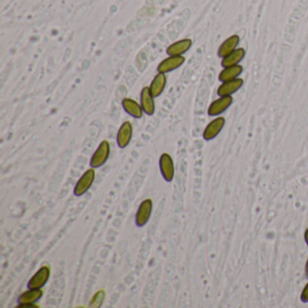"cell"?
Returning <instances> with one entry per match:
<instances>
[{"mask_svg": "<svg viewBox=\"0 0 308 308\" xmlns=\"http://www.w3.org/2000/svg\"><path fill=\"white\" fill-rule=\"evenodd\" d=\"M95 176H96V173H95L94 168H90L87 171H85L83 175L80 176V179L77 181L76 184L73 189V194L77 197H80V196L83 195L85 192H88L94 182Z\"/></svg>", "mask_w": 308, "mask_h": 308, "instance_id": "obj_1", "label": "cell"}, {"mask_svg": "<svg viewBox=\"0 0 308 308\" xmlns=\"http://www.w3.org/2000/svg\"><path fill=\"white\" fill-rule=\"evenodd\" d=\"M110 153V145L107 140L100 142L96 151L92 155L90 164L92 168H99L107 162Z\"/></svg>", "mask_w": 308, "mask_h": 308, "instance_id": "obj_2", "label": "cell"}, {"mask_svg": "<svg viewBox=\"0 0 308 308\" xmlns=\"http://www.w3.org/2000/svg\"><path fill=\"white\" fill-rule=\"evenodd\" d=\"M153 202L151 199H146L140 204L136 213V225L137 227H144L148 223L152 213Z\"/></svg>", "mask_w": 308, "mask_h": 308, "instance_id": "obj_3", "label": "cell"}, {"mask_svg": "<svg viewBox=\"0 0 308 308\" xmlns=\"http://www.w3.org/2000/svg\"><path fill=\"white\" fill-rule=\"evenodd\" d=\"M159 168L164 180L170 183L175 176V164L171 156L167 153L162 154L159 158Z\"/></svg>", "mask_w": 308, "mask_h": 308, "instance_id": "obj_4", "label": "cell"}, {"mask_svg": "<svg viewBox=\"0 0 308 308\" xmlns=\"http://www.w3.org/2000/svg\"><path fill=\"white\" fill-rule=\"evenodd\" d=\"M51 270L48 266H43L36 271L34 276L29 279L27 283L28 288H42L50 277Z\"/></svg>", "mask_w": 308, "mask_h": 308, "instance_id": "obj_5", "label": "cell"}, {"mask_svg": "<svg viewBox=\"0 0 308 308\" xmlns=\"http://www.w3.org/2000/svg\"><path fill=\"white\" fill-rule=\"evenodd\" d=\"M43 290L41 288H28V290L22 293L18 297L19 306H30L36 302L40 300L43 296Z\"/></svg>", "mask_w": 308, "mask_h": 308, "instance_id": "obj_6", "label": "cell"}, {"mask_svg": "<svg viewBox=\"0 0 308 308\" xmlns=\"http://www.w3.org/2000/svg\"><path fill=\"white\" fill-rule=\"evenodd\" d=\"M184 61H185V58L183 55L169 56L166 59L162 61L159 65L157 66V72L165 74L167 72L175 71L184 64Z\"/></svg>", "mask_w": 308, "mask_h": 308, "instance_id": "obj_7", "label": "cell"}, {"mask_svg": "<svg viewBox=\"0 0 308 308\" xmlns=\"http://www.w3.org/2000/svg\"><path fill=\"white\" fill-rule=\"evenodd\" d=\"M132 134V125L129 121H125L124 123L120 126L117 134V144L119 148H127L131 141Z\"/></svg>", "mask_w": 308, "mask_h": 308, "instance_id": "obj_8", "label": "cell"}, {"mask_svg": "<svg viewBox=\"0 0 308 308\" xmlns=\"http://www.w3.org/2000/svg\"><path fill=\"white\" fill-rule=\"evenodd\" d=\"M140 105L143 108V111L148 116H152L156 110L154 97L152 96L149 87H144L140 94Z\"/></svg>", "mask_w": 308, "mask_h": 308, "instance_id": "obj_9", "label": "cell"}, {"mask_svg": "<svg viewBox=\"0 0 308 308\" xmlns=\"http://www.w3.org/2000/svg\"><path fill=\"white\" fill-rule=\"evenodd\" d=\"M233 98L230 96L220 97V99L213 101L208 108V114L210 116H218L225 111L232 104Z\"/></svg>", "mask_w": 308, "mask_h": 308, "instance_id": "obj_10", "label": "cell"}, {"mask_svg": "<svg viewBox=\"0 0 308 308\" xmlns=\"http://www.w3.org/2000/svg\"><path fill=\"white\" fill-rule=\"evenodd\" d=\"M225 125V119L219 117L215 120H212L208 126L205 128L204 131V138L205 140H212L215 138L220 134L221 129Z\"/></svg>", "mask_w": 308, "mask_h": 308, "instance_id": "obj_11", "label": "cell"}, {"mask_svg": "<svg viewBox=\"0 0 308 308\" xmlns=\"http://www.w3.org/2000/svg\"><path fill=\"white\" fill-rule=\"evenodd\" d=\"M192 42L191 39L186 38L183 40L177 41L176 43L168 46L166 53L169 56H181L187 52L192 46Z\"/></svg>", "mask_w": 308, "mask_h": 308, "instance_id": "obj_12", "label": "cell"}, {"mask_svg": "<svg viewBox=\"0 0 308 308\" xmlns=\"http://www.w3.org/2000/svg\"><path fill=\"white\" fill-rule=\"evenodd\" d=\"M243 85V80L240 79V78H237L235 80H230V81H226L220 85L218 91H217V94L220 97L224 96H230L233 93L238 92L241 86Z\"/></svg>", "mask_w": 308, "mask_h": 308, "instance_id": "obj_13", "label": "cell"}, {"mask_svg": "<svg viewBox=\"0 0 308 308\" xmlns=\"http://www.w3.org/2000/svg\"><path fill=\"white\" fill-rule=\"evenodd\" d=\"M122 107L128 115H130L135 119H141L143 117L144 111H143V108L141 107V105L138 104L136 101L132 100V99L126 98V99L122 100Z\"/></svg>", "mask_w": 308, "mask_h": 308, "instance_id": "obj_14", "label": "cell"}, {"mask_svg": "<svg viewBox=\"0 0 308 308\" xmlns=\"http://www.w3.org/2000/svg\"><path fill=\"white\" fill-rule=\"evenodd\" d=\"M166 85V76L164 73L158 72L156 76L154 78L152 82L149 86V90L154 98H157L160 96L161 94L164 92V88Z\"/></svg>", "mask_w": 308, "mask_h": 308, "instance_id": "obj_15", "label": "cell"}, {"mask_svg": "<svg viewBox=\"0 0 308 308\" xmlns=\"http://www.w3.org/2000/svg\"><path fill=\"white\" fill-rule=\"evenodd\" d=\"M239 43H240V37L236 35L229 37L228 39H226L222 44H220L218 50V55L221 58L229 55L231 52L236 50L237 45Z\"/></svg>", "mask_w": 308, "mask_h": 308, "instance_id": "obj_16", "label": "cell"}, {"mask_svg": "<svg viewBox=\"0 0 308 308\" xmlns=\"http://www.w3.org/2000/svg\"><path fill=\"white\" fill-rule=\"evenodd\" d=\"M245 50L243 48H237L229 55L225 56L221 61V66L223 68H228L234 66L240 63L244 58Z\"/></svg>", "mask_w": 308, "mask_h": 308, "instance_id": "obj_17", "label": "cell"}, {"mask_svg": "<svg viewBox=\"0 0 308 308\" xmlns=\"http://www.w3.org/2000/svg\"><path fill=\"white\" fill-rule=\"evenodd\" d=\"M242 71H243V67L241 65H239V64L234 65V66H231L228 68H224L223 71L220 72L219 80L222 81V82L235 80L238 77L240 76Z\"/></svg>", "mask_w": 308, "mask_h": 308, "instance_id": "obj_18", "label": "cell"}, {"mask_svg": "<svg viewBox=\"0 0 308 308\" xmlns=\"http://www.w3.org/2000/svg\"><path fill=\"white\" fill-rule=\"evenodd\" d=\"M105 299V291L104 290H99L97 291L93 296L92 297V299L90 301V304L89 306L92 308H99L102 305L103 302Z\"/></svg>", "mask_w": 308, "mask_h": 308, "instance_id": "obj_19", "label": "cell"}, {"mask_svg": "<svg viewBox=\"0 0 308 308\" xmlns=\"http://www.w3.org/2000/svg\"><path fill=\"white\" fill-rule=\"evenodd\" d=\"M301 301L304 302V303H307L308 302V282L307 284L305 285L303 291L301 293Z\"/></svg>", "mask_w": 308, "mask_h": 308, "instance_id": "obj_20", "label": "cell"}, {"mask_svg": "<svg viewBox=\"0 0 308 308\" xmlns=\"http://www.w3.org/2000/svg\"><path fill=\"white\" fill-rule=\"evenodd\" d=\"M304 240L308 246V228L305 230V232H304Z\"/></svg>", "mask_w": 308, "mask_h": 308, "instance_id": "obj_21", "label": "cell"}, {"mask_svg": "<svg viewBox=\"0 0 308 308\" xmlns=\"http://www.w3.org/2000/svg\"><path fill=\"white\" fill-rule=\"evenodd\" d=\"M305 273H306V276H308V259L306 261V264H305Z\"/></svg>", "mask_w": 308, "mask_h": 308, "instance_id": "obj_22", "label": "cell"}]
</instances>
